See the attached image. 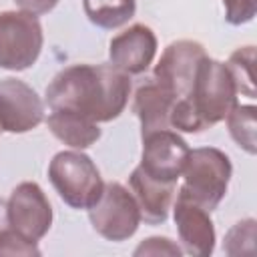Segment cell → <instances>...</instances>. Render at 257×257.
Segmentation results:
<instances>
[{
    "mask_svg": "<svg viewBox=\"0 0 257 257\" xmlns=\"http://www.w3.org/2000/svg\"><path fill=\"white\" fill-rule=\"evenodd\" d=\"M50 110H68L94 122H110L124 110L131 76L112 64H72L46 86Z\"/></svg>",
    "mask_w": 257,
    "mask_h": 257,
    "instance_id": "obj_1",
    "label": "cell"
},
{
    "mask_svg": "<svg viewBox=\"0 0 257 257\" xmlns=\"http://www.w3.org/2000/svg\"><path fill=\"white\" fill-rule=\"evenodd\" d=\"M237 84L227 64L205 56L197 68L191 92L173 104L171 128L177 133H203L225 120L237 104Z\"/></svg>",
    "mask_w": 257,
    "mask_h": 257,
    "instance_id": "obj_2",
    "label": "cell"
},
{
    "mask_svg": "<svg viewBox=\"0 0 257 257\" xmlns=\"http://www.w3.org/2000/svg\"><path fill=\"white\" fill-rule=\"evenodd\" d=\"M48 179L72 209H90L102 195L104 181L94 161L82 151H60L48 163Z\"/></svg>",
    "mask_w": 257,
    "mask_h": 257,
    "instance_id": "obj_3",
    "label": "cell"
},
{
    "mask_svg": "<svg viewBox=\"0 0 257 257\" xmlns=\"http://www.w3.org/2000/svg\"><path fill=\"white\" fill-rule=\"evenodd\" d=\"M233 175L231 159L215 147L191 149L183 169V191L189 193L205 209L215 211L227 195Z\"/></svg>",
    "mask_w": 257,
    "mask_h": 257,
    "instance_id": "obj_4",
    "label": "cell"
},
{
    "mask_svg": "<svg viewBox=\"0 0 257 257\" xmlns=\"http://www.w3.org/2000/svg\"><path fill=\"white\" fill-rule=\"evenodd\" d=\"M44 44V34L38 16L24 10L0 12V68L26 70L30 68Z\"/></svg>",
    "mask_w": 257,
    "mask_h": 257,
    "instance_id": "obj_5",
    "label": "cell"
},
{
    "mask_svg": "<svg viewBox=\"0 0 257 257\" xmlns=\"http://www.w3.org/2000/svg\"><path fill=\"white\" fill-rule=\"evenodd\" d=\"M88 219L100 237L120 243L137 233L141 213L133 193L118 181H108L98 201L88 209Z\"/></svg>",
    "mask_w": 257,
    "mask_h": 257,
    "instance_id": "obj_6",
    "label": "cell"
},
{
    "mask_svg": "<svg viewBox=\"0 0 257 257\" xmlns=\"http://www.w3.org/2000/svg\"><path fill=\"white\" fill-rule=\"evenodd\" d=\"M6 205L14 233L26 243L38 245L52 225V205L42 187L34 181H24L12 189Z\"/></svg>",
    "mask_w": 257,
    "mask_h": 257,
    "instance_id": "obj_7",
    "label": "cell"
},
{
    "mask_svg": "<svg viewBox=\"0 0 257 257\" xmlns=\"http://www.w3.org/2000/svg\"><path fill=\"white\" fill-rule=\"evenodd\" d=\"M205 56L207 52L201 42L175 40L163 50L159 62L155 64L153 76L175 96L177 102L191 92L197 68Z\"/></svg>",
    "mask_w": 257,
    "mask_h": 257,
    "instance_id": "obj_8",
    "label": "cell"
},
{
    "mask_svg": "<svg viewBox=\"0 0 257 257\" xmlns=\"http://www.w3.org/2000/svg\"><path fill=\"white\" fill-rule=\"evenodd\" d=\"M173 219L177 225V235L181 241V249L193 257H209L215 251V225L211 219V211L197 203L189 193L179 189Z\"/></svg>",
    "mask_w": 257,
    "mask_h": 257,
    "instance_id": "obj_9",
    "label": "cell"
},
{
    "mask_svg": "<svg viewBox=\"0 0 257 257\" xmlns=\"http://www.w3.org/2000/svg\"><path fill=\"white\" fill-rule=\"evenodd\" d=\"M141 139H143V153L139 165L155 179L177 183V179L183 175L191 151L187 141L173 128L153 131Z\"/></svg>",
    "mask_w": 257,
    "mask_h": 257,
    "instance_id": "obj_10",
    "label": "cell"
},
{
    "mask_svg": "<svg viewBox=\"0 0 257 257\" xmlns=\"http://www.w3.org/2000/svg\"><path fill=\"white\" fill-rule=\"evenodd\" d=\"M44 118V102L38 92L18 78L0 80V128L22 135L36 128Z\"/></svg>",
    "mask_w": 257,
    "mask_h": 257,
    "instance_id": "obj_11",
    "label": "cell"
},
{
    "mask_svg": "<svg viewBox=\"0 0 257 257\" xmlns=\"http://www.w3.org/2000/svg\"><path fill=\"white\" fill-rule=\"evenodd\" d=\"M157 46L159 42L151 26L133 24L108 42V60L128 76L143 74L153 64Z\"/></svg>",
    "mask_w": 257,
    "mask_h": 257,
    "instance_id": "obj_12",
    "label": "cell"
},
{
    "mask_svg": "<svg viewBox=\"0 0 257 257\" xmlns=\"http://www.w3.org/2000/svg\"><path fill=\"white\" fill-rule=\"evenodd\" d=\"M128 191L137 201L141 221L149 225H161L169 217L177 183L155 179L141 165H137L128 177Z\"/></svg>",
    "mask_w": 257,
    "mask_h": 257,
    "instance_id": "obj_13",
    "label": "cell"
},
{
    "mask_svg": "<svg viewBox=\"0 0 257 257\" xmlns=\"http://www.w3.org/2000/svg\"><path fill=\"white\" fill-rule=\"evenodd\" d=\"M175 104V96L153 76L145 80L137 90L133 98V110L141 120V137L161 131V128H171L169 116Z\"/></svg>",
    "mask_w": 257,
    "mask_h": 257,
    "instance_id": "obj_14",
    "label": "cell"
},
{
    "mask_svg": "<svg viewBox=\"0 0 257 257\" xmlns=\"http://www.w3.org/2000/svg\"><path fill=\"white\" fill-rule=\"evenodd\" d=\"M46 124L50 128V133L60 143H64L76 151L88 149L102 135L98 122H94L86 116H80L76 112H68V110H50Z\"/></svg>",
    "mask_w": 257,
    "mask_h": 257,
    "instance_id": "obj_15",
    "label": "cell"
},
{
    "mask_svg": "<svg viewBox=\"0 0 257 257\" xmlns=\"http://www.w3.org/2000/svg\"><path fill=\"white\" fill-rule=\"evenodd\" d=\"M86 18L104 30L126 24L137 12V0H82Z\"/></svg>",
    "mask_w": 257,
    "mask_h": 257,
    "instance_id": "obj_16",
    "label": "cell"
},
{
    "mask_svg": "<svg viewBox=\"0 0 257 257\" xmlns=\"http://www.w3.org/2000/svg\"><path fill=\"white\" fill-rule=\"evenodd\" d=\"M255 106L253 104H235L225 116L231 139L245 153H257V135H255Z\"/></svg>",
    "mask_w": 257,
    "mask_h": 257,
    "instance_id": "obj_17",
    "label": "cell"
},
{
    "mask_svg": "<svg viewBox=\"0 0 257 257\" xmlns=\"http://www.w3.org/2000/svg\"><path fill=\"white\" fill-rule=\"evenodd\" d=\"M237 84V92L255 98V46L237 48L225 62Z\"/></svg>",
    "mask_w": 257,
    "mask_h": 257,
    "instance_id": "obj_18",
    "label": "cell"
},
{
    "mask_svg": "<svg viewBox=\"0 0 257 257\" xmlns=\"http://www.w3.org/2000/svg\"><path fill=\"white\" fill-rule=\"evenodd\" d=\"M6 255H16V257H30V255H40L38 245L26 243L20 239L8 219V205L4 199H0V257Z\"/></svg>",
    "mask_w": 257,
    "mask_h": 257,
    "instance_id": "obj_19",
    "label": "cell"
},
{
    "mask_svg": "<svg viewBox=\"0 0 257 257\" xmlns=\"http://www.w3.org/2000/svg\"><path fill=\"white\" fill-rule=\"evenodd\" d=\"M255 219L237 221L223 239V251L227 255H243L253 253L255 247Z\"/></svg>",
    "mask_w": 257,
    "mask_h": 257,
    "instance_id": "obj_20",
    "label": "cell"
},
{
    "mask_svg": "<svg viewBox=\"0 0 257 257\" xmlns=\"http://www.w3.org/2000/svg\"><path fill=\"white\" fill-rule=\"evenodd\" d=\"M225 6V20L233 26L247 24L257 14V0H221Z\"/></svg>",
    "mask_w": 257,
    "mask_h": 257,
    "instance_id": "obj_21",
    "label": "cell"
},
{
    "mask_svg": "<svg viewBox=\"0 0 257 257\" xmlns=\"http://www.w3.org/2000/svg\"><path fill=\"white\" fill-rule=\"evenodd\" d=\"M181 253H183V249L175 241H171L169 237H149L135 249V255H173V257H179Z\"/></svg>",
    "mask_w": 257,
    "mask_h": 257,
    "instance_id": "obj_22",
    "label": "cell"
},
{
    "mask_svg": "<svg viewBox=\"0 0 257 257\" xmlns=\"http://www.w3.org/2000/svg\"><path fill=\"white\" fill-rule=\"evenodd\" d=\"M16 6L24 12H30L34 16H42V14H48L56 4L58 0H14Z\"/></svg>",
    "mask_w": 257,
    "mask_h": 257,
    "instance_id": "obj_23",
    "label": "cell"
},
{
    "mask_svg": "<svg viewBox=\"0 0 257 257\" xmlns=\"http://www.w3.org/2000/svg\"><path fill=\"white\" fill-rule=\"evenodd\" d=\"M0 133H2V128H0Z\"/></svg>",
    "mask_w": 257,
    "mask_h": 257,
    "instance_id": "obj_24",
    "label": "cell"
}]
</instances>
